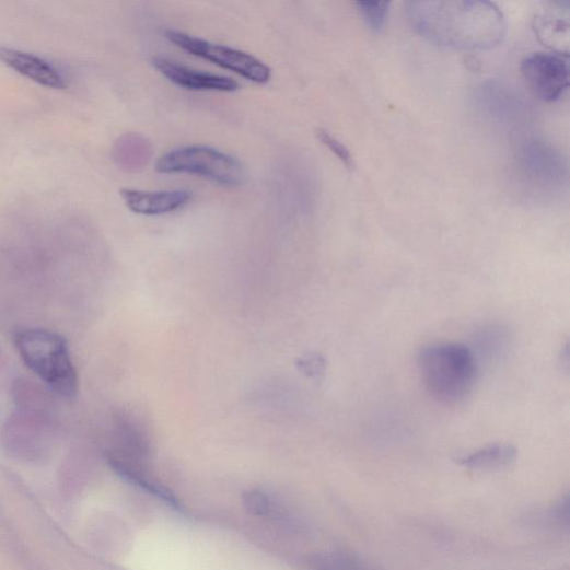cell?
<instances>
[{
	"label": "cell",
	"mask_w": 570,
	"mask_h": 570,
	"mask_svg": "<svg viewBox=\"0 0 570 570\" xmlns=\"http://www.w3.org/2000/svg\"><path fill=\"white\" fill-rule=\"evenodd\" d=\"M568 24L551 19H537L535 22V31L538 38L556 51V54L568 57L569 28Z\"/></svg>",
	"instance_id": "12"
},
{
	"label": "cell",
	"mask_w": 570,
	"mask_h": 570,
	"mask_svg": "<svg viewBox=\"0 0 570 570\" xmlns=\"http://www.w3.org/2000/svg\"><path fill=\"white\" fill-rule=\"evenodd\" d=\"M152 62L171 83L188 91L233 93L240 89V84L231 78L197 71L162 56H155Z\"/></svg>",
	"instance_id": "7"
},
{
	"label": "cell",
	"mask_w": 570,
	"mask_h": 570,
	"mask_svg": "<svg viewBox=\"0 0 570 570\" xmlns=\"http://www.w3.org/2000/svg\"><path fill=\"white\" fill-rule=\"evenodd\" d=\"M519 451L511 443L499 442L457 460L461 466L474 470H498L511 466Z\"/></svg>",
	"instance_id": "10"
},
{
	"label": "cell",
	"mask_w": 570,
	"mask_h": 570,
	"mask_svg": "<svg viewBox=\"0 0 570 570\" xmlns=\"http://www.w3.org/2000/svg\"><path fill=\"white\" fill-rule=\"evenodd\" d=\"M318 570H361L353 562L341 559L330 558L322 562Z\"/></svg>",
	"instance_id": "16"
},
{
	"label": "cell",
	"mask_w": 570,
	"mask_h": 570,
	"mask_svg": "<svg viewBox=\"0 0 570 570\" xmlns=\"http://www.w3.org/2000/svg\"><path fill=\"white\" fill-rule=\"evenodd\" d=\"M162 174L197 175L224 186L245 181V168L234 156L206 146L184 147L163 154L155 163Z\"/></svg>",
	"instance_id": "4"
},
{
	"label": "cell",
	"mask_w": 570,
	"mask_h": 570,
	"mask_svg": "<svg viewBox=\"0 0 570 570\" xmlns=\"http://www.w3.org/2000/svg\"><path fill=\"white\" fill-rule=\"evenodd\" d=\"M566 57L536 53L522 62V74L530 91L543 102H555L569 86Z\"/></svg>",
	"instance_id": "6"
},
{
	"label": "cell",
	"mask_w": 570,
	"mask_h": 570,
	"mask_svg": "<svg viewBox=\"0 0 570 570\" xmlns=\"http://www.w3.org/2000/svg\"><path fill=\"white\" fill-rule=\"evenodd\" d=\"M365 24L373 31H382L388 20L391 3L388 2H358Z\"/></svg>",
	"instance_id": "14"
},
{
	"label": "cell",
	"mask_w": 570,
	"mask_h": 570,
	"mask_svg": "<svg viewBox=\"0 0 570 570\" xmlns=\"http://www.w3.org/2000/svg\"><path fill=\"white\" fill-rule=\"evenodd\" d=\"M0 61L16 73L53 90L67 88V81L49 62L30 53L0 47Z\"/></svg>",
	"instance_id": "9"
},
{
	"label": "cell",
	"mask_w": 570,
	"mask_h": 570,
	"mask_svg": "<svg viewBox=\"0 0 570 570\" xmlns=\"http://www.w3.org/2000/svg\"><path fill=\"white\" fill-rule=\"evenodd\" d=\"M407 11L419 34L447 47L491 48L507 31L502 13L488 2H412Z\"/></svg>",
	"instance_id": "1"
},
{
	"label": "cell",
	"mask_w": 570,
	"mask_h": 570,
	"mask_svg": "<svg viewBox=\"0 0 570 570\" xmlns=\"http://www.w3.org/2000/svg\"><path fill=\"white\" fill-rule=\"evenodd\" d=\"M245 509L255 516L274 519L284 522L286 513L282 507L271 496L259 490H252L244 493Z\"/></svg>",
	"instance_id": "13"
},
{
	"label": "cell",
	"mask_w": 570,
	"mask_h": 570,
	"mask_svg": "<svg viewBox=\"0 0 570 570\" xmlns=\"http://www.w3.org/2000/svg\"><path fill=\"white\" fill-rule=\"evenodd\" d=\"M25 364L49 389L66 399L79 392V376L65 338L44 329H28L16 336Z\"/></svg>",
	"instance_id": "3"
},
{
	"label": "cell",
	"mask_w": 570,
	"mask_h": 570,
	"mask_svg": "<svg viewBox=\"0 0 570 570\" xmlns=\"http://www.w3.org/2000/svg\"><path fill=\"white\" fill-rule=\"evenodd\" d=\"M120 198L125 206L136 214L156 217L175 212L193 200V194L186 189L168 191H142L136 188H123Z\"/></svg>",
	"instance_id": "8"
},
{
	"label": "cell",
	"mask_w": 570,
	"mask_h": 570,
	"mask_svg": "<svg viewBox=\"0 0 570 570\" xmlns=\"http://www.w3.org/2000/svg\"><path fill=\"white\" fill-rule=\"evenodd\" d=\"M555 519L561 524L568 525L569 522V500L568 497L562 498L555 507Z\"/></svg>",
	"instance_id": "17"
},
{
	"label": "cell",
	"mask_w": 570,
	"mask_h": 570,
	"mask_svg": "<svg viewBox=\"0 0 570 570\" xmlns=\"http://www.w3.org/2000/svg\"><path fill=\"white\" fill-rule=\"evenodd\" d=\"M316 138H318V140L327 147L349 171L354 170V160L350 151L337 138L325 129L316 131Z\"/></svg>",
	"instance_id": "15"
},
{
	"label": "cell",
	"mask_w": 570,
	"mask_h": 570,
	"mask_svg": "<svg viewBox=\"0 0 570 570\" xmlns=\"http://www.w3.org/2000/svg\"><path fill=\"white\" fill-rule=\"evenodd\" d=\"M417 365L429 395L445 405L465 400L478 376V361L470 348L461 344L424 347L418 353Z\"/></svg>",
	"instance_id": "2"
},
{
	"label": "cell",
	"mask_w": 570,
	"mask_h": 570,
	"mask_svg": "<svg viewBox=\"0 0 570 570\" xmlns=\"http://www.w3.org/2000/svg\"><path fill=\"white\" fill-rule=\"evenodd\" d=\"M511 345V334L509 329L500 325H488L481 328L474 336V348L473 351L476 360L481 358L497 359L500 358Z\"/></svg>",
	"instance_id": "11"
},
{
	"label": "cell",
	"mask_w": 570,
	"mask_h": 570,
	"mask_svg": "<svg viewBox=\"0 0 570 570\" xmlns=\"http://www.w3.org/2000/svg\"><path fill=\"white\" fill-rule=\"evenodd\" d=\"M164 35L182 50L211 61L252 83L263 85L271 80V69L263 60L248 53L178 31L167 30Z\"/></svg>",
	"instance_id": "5"
}]
</instances>
